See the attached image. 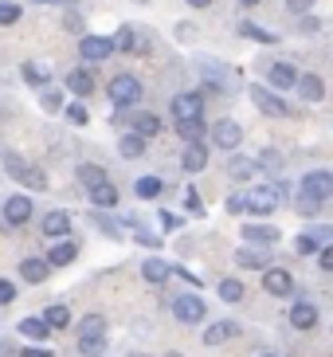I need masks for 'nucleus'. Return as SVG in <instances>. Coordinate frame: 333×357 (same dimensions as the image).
<instances>
[{
	"mask_svg": "<svg viewBox=\"0 0 333 357\" xmlns=\"http://www.w3.org/2000/svg\"><path fill=\"white\" fill-rule=\"evenodd\" d=\"M173 318L185 322V326H196V322L208 318V306H204L200 294H177V298H173Z\"/></svg>",
	"mask_w": 333,
	"mask_h": 357,
	"instance_id": "nucleus-5",
	"label": "nucleus"
},
{
	"mask_svg": "<svg viewBox=\"0 0 333 357\" xmlns=\"http://www.w3.org/2000/svg\"><path fill=\"white\" fill-rule=\"evenodd\" d=\"M333 240V228H313V231H302L298 240H294V252L298 255H313L322 243H330Z\"/></svg>",
	"mask_w": 333,
	"mask_h": 357,
	"instance_id": "nucleus-15",
	"label": "nucleus"
},
{
	"mask_svg": "<svg viewBox=\"0 0 333 357\" xmlns=\"http://www.w3.org/2000/svg\"><path fill=\"white\" fill-rule=\"evenodd\" d=\"M40 106H43V110H52V114H55V110H63L59 91H43V95H40Z\"/></svg>",
	"mask_w": 333,
	"mask_h": 357,
	"instance_id": "nucleus-44",
	"label": "nucleus"
},
{
	"mask_svg": "<svg viewBox=\"0 0 333 357\" xmlns=\"http://www.w3.org/2000/svg\"><path fill=\"white\" fill-rule=\"evenodd\" d=\"M240 36H247L255 43H279L274 32H267V28H259V24H251V20H240Z\"/></svg>",
	"mask_w": 333,
	"mask_h": 357,
	"instance_id": "nucleus-34",
	"label": "nucleus"
},
{
	"mask_svg": "<svg viewBox=\"0 0 333 357\" xmlns=\"http://www.w3.org/2000/svg\"><path fill=\"white\" fill-rule=\"evenodd\" d=\"M243 243H259V248H274L282 240V231L274 224H243Z\"/></svg>",
	"mask_w": 333,
	"mask_h": 357,
	"instance_id": "nucleus-12",
	"label": "nucleus"
},
{
	"mask_svg": "<svg viewBox=\"0 0 333 357\" xmlns=\"http://www.w3.org/2000/svg\"><path fill=\"white\" fill-rule=\"evenodd\" d=\"M79 181H83V189H91V185H98V181H106V169L102 165H79Z\"/></svg>",
	"mask_w": 333,
	"mask_h": 357,
	"instance_id": "nucleus-37",
	"label": "nucleus"
},
{
	"mask_svg": "<svg viewBox=\"0 0 333 357\" xmlns=\"http://www.w3.org/2000/svg\"><path fill=\"white\" fill-rule=\"evenodd\" d=\"M118 153H122L125 161H137L141 153H146V137H137L134 130H130V134H122V142H118Z\"/></svg>",
	"mask_w": 333,
	"mask_h": 357,
	"instance_id": "nucleus-27",
	"label": "nucleus"
},
{
	"mask_svg": "<svg viewBox=\"0 0 333 357\" xmlns=\"http://www.w3.org/2000/svg\"><path fill=\"white\" fill-rule=\"evenodd\" d=\"M79 55L91 59V63H102V59L114 55V43L106 40V36H83V40H79Z\"/></svg>",
	"mask_w": 333,
	"mask_h": 357,
	"instance_id": "nucleus-10",
	"label": "nucleus"
},
{
	"mask_svg": "<svg viewBox=\"0 0 333 357\" xmlns=\"http://www.w3.org/2000/svg\"><path fill=\"white\" fill-rule=\"evenodd\" d=\"M282 200V189L279 185H255L251 192H243V204H247V212H274Z\"/></svg>",
	"mask_w": 333,
	"mask_h": 357,
	"instance_id": "nucleus-6",
	"label": "nucleus"
},
{
	"mask_svg": "<svg viewBox=\"0 0 333 357\" xmlns=\"http://www.w3.org/2000/svg\"><path fill=\"white\" fill-rule=\"evenodd\" d=\"M255 165H259V169H282V153H274V149H263Z\"/></svg>",
	"mask_w": 333,
	"mask_h": 357,
	"instance_id": "nucleus-42",
	"label": "nucleus"
},
{
	"mask_svg": "<svg viewBox=\"0 0 333 357\" xmlns=\"http://www.w3.org/2000/svg\"><path fill=\"white\" fill-rule=\"evenodd\" d=\"M204 134H208V122H204V118H177V137H185V142H200Z\"/></svg>",
	"mask_w": 333,
	"mask_h": 357,
	"instance_id": "nucleus-25",
	"label": "nucleus"
},
{
	"mask_svg": "<svg viewBox=\"0 0 333 357\" xmlns=\"http://www.w3.org/2000/svg\"><path fill=\"white\" fill-rule=\"evenodd\" d=\"M291 326L294 330H313V326H318V306H313L310 298H298V303L291 306Z\"/></svg>",
	"mask_w": 333,
	"mask_h": 357,
	"instance_id": "nucleus-16",
	"label": "nucleus"
},
{
	"mask_svg": "<svg viewBox=\"0 0 333 357\" xmlns=\"http://www.w3.org/2000/svg\"><path fill=\"white\" fill-rule=\"evenodd\" d=\"M110 43H114V52H134V47H137V40H134V28H118V36H114Z\"/></svg>",
	"mask_w": 333,
	"mask_h": 357,
	"instance_id": "nucleus-39",
	"label": "nucleus"
},
{
	"mask_svg": "<svg viewBox=\"0 0 333 357\" xmlns=\"http://www.w3.org/2000/svg\"><path fill=\"white\" fill-rule=\"evenodd\" d=\"M86 192H91V204H94V208H118V185H114L110 177L98 181V185H91Z\"/></svg>",
	"mask_w": 333,
	"mask_h": 357,
	"instance_id": "nucleus-18",
	"label": "nucleus"
},
{
	"mask_svg": "<svg viewBox=\"0 0 333 357\" xmlns=\"http://www.w3.org/2000/svg\"><path fill=\"white\" fill-rule=\"evenodd\" d=\"M294 79H298V71H294L291 63H274L271 67V91H291Z\"/></svg>",
	"mask_w": 333,
	"mask_h": 357,
	"instance_id": "nucleus-29",
	"label": "nucleus"
},
{
	"mask_svg": "<svg viewBox=\"0 0 333 357\" xmlns=\"http://www.w3.org/2000/svg\"><path fill=\"white\" fill-rule=\"evenodd\" d=\"M235 263H240V267H247V271H263V267H271V248L243 243L240 252H235Z\"/></svg>",
	"mask_w": 333,
	"mask_h": 357,
	"instance_id": "nucleus-11",
	"label": "nucleus"
},
{
	"mask_svg": "<svg viewBox=\"0 0 333 357\" xmlns=\"http://www.w3.org/2000/svg\"><path fill=\"white\" fill-rule=\"evenodd\" d=\"M79 337H106V318L102 314H83V322L75 326Z\"/></svg>",
	"mask_w": 333,
	"mask_h": 357,
	"instance_id": "nucleus-30",
	"label": "nucleus"
},
{
	"mask_svg": "<svg viewBox=\"0 0 333 357\" xmlns=\"http://www.w3.org/2000/svg\"><path fill=\"white\" fill-rule=\"evenodd\" d=\"M318 208H322L318 200H306V197H298V212H302V216H318Z\"/></svg>",
	"mask_w": 333,
	"mask_h": 357,
	"instance_id": "nucleus-50",
	"label": "nucleus"
},
{
	"mask_svg": "<svg viewBox=\"0 0 333 357\" xmlns=\"http://www.w3.org/2000/svg\"><path fill=\"white\" fill-rule=\"evenodd\" d=\"M47 334H52V330L43 326V318H20V337H31V342H43Z\"/></svg>",
	"mask_w": 333,
	"mask_h": 357,
	"instance_id": "nucleus-36",
	"label": "nucleus"
},
{
	"mask_svg": "<svg viewBox=\"0 0 333 357\" xmlns=\"http://www.w3.org/2000/svg\"><path fill=\"white\" fill-rule=\"evenodd\" d=\"M185 204H188V212H192V216H204V204H200V197H196V189H188V197H185Z\"/></svg>",
	"mask_w": 333,
	"mask_h": 357,
	"instance_id": "nucleus-48",
	"label": "nucleus"
},
{
	"mask_svg": "<svg viewBox=\"0 0 333 357\" xmlns=\"http://www.w3.org/2000/svg\"><path fill=\"white\" fill-rule=\"evenodd\" d=\"M12 298H16V287H12L8 279H0V306H8Z\"/></svg>",
	"mask_w": 333,
	"mask_h": 357,
	"instance_id": "nucleus-49",
	"label": "nucleus"
},
{
	"mask_svg": "<svg viewBox=\"0 0 333 357\" xmlns=\"http://www.w3.org/2000/svg\"><path fill=\"white\" fill-rule=\"evenodd\" d=\"M134 192L141 200H157L161 192H165V181H161V177H137L134 181Z\"/></svg>",
	"mask_w": 333,
	"mask_h": 357,
	"instance_id": "nucleus-31",
	"label": "nucleus"
},
{
	"mask_svg": "<svg viewBox=\"0 0 333 357\" xmlns=\"http://www.w3.org/2000/svg\"><path fill=\"white\" fill-rule=\"evenodd\" d=\"M212 142H216L219 149H240L243 126L235 122V118H224V122H216V126H212Z\"/></svg>",
	"mask_w": 333,
	"mask_h": 357,
	"instance_id": "nucleus-9",
	"label": "nucleus"
},
{
	"mask_svg": "<svg viewBox=\"0 0 333 357\" xmlns=\"http://www.w3.org/2000/svg\"><path fill=\"white\" fill-rule=\"evenodd\" d=\"M180 224H185L180 216H173V212H161V228H165V231H177Z\"/></svg>",
	"mask_w": 333,
	"mask_h": 357,
	"instance_id": "nucleus-51",
	"label": "nucleus"
},
{
	"mask_svg": "<svg viewBox=\"0 0 333 357\" xmlns=\"http://www.w3.org/2000/svg\"><path fill=\"white\" fill-rule=\"evenodd\" d=\"M188 4H192V8H208L212 0H188Z\"/></svg>",
	"mask_w": 333,
	"mask_h": 357,
	"instance_id": "nucleus-56",
	"label": "nucleus"
},
{
	"mask_svg": "<svg viewBox=\"0 0 333 357\" xmlns=\"http://www.w3.org/2000/svg\"><path fill=\"white\" fill-rule=\"evenodd\" d=\"M31 4H67V8H71V4H79V0H31Z\"/></svg>",
	"mask_w": 333,
	"mask_h": 357,
	"instance_id": "nucleus-55",
	"label": "nucleus"
},
{
	"mask_svg": "<svg viewBox=\"0 0 333 357\" xmlns=\"http://www.w3.org/2000/svg\"><path fill=\"white\" fill-rule=\"evenodd\" d=\"M313 255H318V267H322V271H333V243H322Z\"/></svg>",
	"mask_w": 333,
	"mask_h": 357,
	"instance_id": "nucleus-45",
	"label": "nucleus"
},
{
	"mask_svg": "<svg viewBox=\"0 0 333 357\" xmlns=\"http://www.w3.org/2000/svg\"><path fill=\"white\" fill-rule=\"evenodd\" d=\"M294 86H298V95H302L306 102H322V98H325L322 75H298V79H294Z\"/></svg>",
	"mask_w": 333,
	"mask_h": 357,
	"instance_id": "nucleus-19",
	"label": "nucleus"
},
{
	"mask_svg": "<svg viewBox=\"0 0 333 357\" xmlns=\"http://www.w3.org/2000/svg\"><path fill=\"white\" fill-rule=\"evenodd\" d=\"M255 173H259V165L255 161H247V158H228V177H235V181H255Z\"/></svg>",
	"mask_w": 333,
	"mask_h": 357,
	"instance_id": "nucleus-28",
	"label": "nucleus"
},
{
	"mask_svg": "<svg viewBox=\"0 0 333 357\" xmlns=\"http://www.w3.org/2000/svg\"><path fill=\"white\" fill-rule=\"evenodd\" d=\"M79 354L83 357H102L106 354V337H79Z\"/></svg>",
	"mask_w": 333,
	"mask_h": 357,
	"instance_id": "nucleus-38",
	"label": "nucleus"
},
{
	"mask_svg": "<svg viewBox=\"0 0 333 357\" xmlns=\"http://www.w3.org/2000/svg\"><path fill=\"white\" fill-rule=\"evenodd\" d=\"M247 95H251V102L259 106L267 118H291L294 114L291 102H282L279 91H271V86H247Z\"/></svg>",
	"mask_w": 333,
	"mask_h": 357,
	"instance_id": "nucleus-4",
	"label": "nucleus"
},
{
	"mask_svg": "<svg viewBox=\"0 0 333 357\" xmlns=\"http://www.w3.org/2000/svg\"><path fill=\"white\" fill-rule=\"evenodd\" d=\"M263 357H279V354H263Z\"/></svg>",
	"mask_w": 333,
	"mask_h": 357,
	"instance_id": "nucleus-60",
	"label": "nucleus"
},
{
	"mask_svg": "<svg viewBox=\"0 0 333 357\" xmlns=\"http://www.w3.org/2000/svg\"><path fill=\"white\" fill-rule=\"evenodd\" d=\"M318 28H322V20H318V16H310V12H302V24H298V32L313 36V32H318Z\"/></svg>",
	"mask_w": 333,
	"mask_h": 357,
	"instance_id": "nucleus-47",
	"label": "nucleus"
},
{
	"mask_svg": "<svg viewBox=\"0 0 333 357\" xmlns=\"http://www.w3.org/2000/svg\"><path fill=\"white\" fill-rule=\"evenodd\" d=\"M263 291L274 298H286V294H294V275L282 267H263Z\"/></svg>",
	"mask_w": 333,
	"mask_h": 357,
	"instance_id": "nucleus-7",
	"label": "nucleus"
},
{
	"mask_svg": "<svg viewBox=\"0 0 333 357\" xmlns=\"http://www.w3.org/2000/svg\"><path fill=\"white\" fill-rule=\"evenodd\" d=\"M243 294H247V287H243V279H224V283H219V298H224V303H243Z\"/></svg>",
	"mask_w": 333,
	"mask_h": 357,
	"instance_id": "nucleus-32",
	"label": "nucleus"
},
{
	"mask_svg": "<svg viewBox=\"0 0 333 357\" xmlns=\"http://www.w3.org/2000/svg\"><path fill=\"white\" fill-rule=\"evenodd\" d=\"M20 20V4H8V0H0V24H16Z\"/></svg>",
	"mask_w": 333,
	"mask_h": 357,
	"instance_id": "nucleus-43",
	"label": "nucleus"
},
{
	"mask_svg": "<svg viewBox=\"0 0 333 357\" xmlns=\"http://www.w3.org/2000/svg\"><path fill=\"white\" fill-rule=\"evenodd\" d=\"M20 357H55V354H52V349H40V346H24Z\"/></svg>",
	"mask_w": 333,
	"mask_h": 357,
	"instance_id": "nucleus-54",
	"label": "nucleus"
},
{
	"mask_svg": "<svg viewBox=\"0 0 333 357\" xmlns=\"http://www.w3.org/2000/svg\"><path fill=\"white\" fill-rule=\"evenodd\" d=\"M67 231H71V216H67V212L52 208L43 216V236H47V240H63Z\"/></svg>",
	"mask_w": 333,
	"mask_h": 357,
	"instance_id": "nucleus-20",
	"label": "nucleus"
},
{
	"mask_svg": "<svg viewBox=\"0 0 333 357\" xmlns=\"http://www.w3.org/2000/svg\"><path fill=\"white\" fill-rule=\"evenodd\" d=\"M310 4H313V0H286V8H291L294 16H302V12H310Z\"/></svg>",
	"mask_w": 333,
	"mask_h": 357,
	"instance_id": "nucleus-53",
	"label": "nucleus"
},
{
	"mask_svg": "<svg viewBox=\"0 0 333 357\" xmlns=\"http://www.w3.org/2000/svg\"><path fill=\"white\" fill-rule=\"evenodd\" d=\"M75 255H79V243L63 236L59 243H52V252H47V267H67V263H75Z\"/></svg>",
	"mask_w": 333,
	"mask_h": 357,
	"instance_id": "nucleus-22",
	"label": "nucleus"
},
{
	"mask_svg": "<svg viewBox=\"0 0 333 357\" xmlns=\"http://www.w3.org/2000/svg\"><path fill=\"white\" fill-rule=\"evenodd\" d=\"M169 110H173V118H204V95H196V91L173 95Z\"/></svg>",
	"mask_w": 333,
	"mask_h": 357,
	"instance_id": "nucleus-8",
	"label": "nucleus"
},
{
	"mask_svg": "<svg viewBox=\"0 0 333 357\" xmlns=\"http://www.w3.org/2000/svg\"><path fill=\"white\" fill-rule=\"evenodd\" d=\"M130 357H149V354H130Z\"/></svg>",
	"mask_w": 333,
	"mask_h": 357,
	"instance_id": "nucleus-58",
	"label": "nucleus"
},
{
	"mask_svg": "<svg viewBox=\"0 0 333 357\" xmlns=\"http://www.w3.org/2000/svg\"><path fill=\"white\" fill-rule=\"evenodd\" d=\"M169 275H173V263H165V259H146L141 263V279H146V283H165Z\"/></svg>",
	"mask_w": 333,
	"mask_h": 357,
	"instance_id": "nucleus-24",
	"label": "nucleus"
},
{
	"mask_svg": "<svg viewBox=\"0 0 333 357\" xmlns=\"http://www.w3.org/2000/svg\"><path fill=\"white\" fill-rule=\"evenodd\" d=\"M125 122L134 126V134H137V137H146V142H149V137H157V134H161V118H157V114H149V110H141V114H130Z\"/></svg>",
	"mask_w": 333,
	"mask_h": 357,
	"instance_id": "nucleus-21",
	"label": "nucleus"
},
{
	"mask_svg": "<svg viewBox=\"0 0 333 357\" xmlns=\"http://www.w3.org/2000/svg\"><path fill=\"white\" fill-rule=\"evenodd\" d=\"M43 326H47V330L71 326V310H67V306H47V310H43Z\"/></svg>",
	"mask_w": 333,
	"mask_h": 357,
	"instance_id": "nucleus-33",
	"label": "nucleus"
},
{
	"mask_svg": "<svg viewBox=\"0 0 333 357\" xmlns=\"http://www.w3.org/2000/svg\"><path fill=\"white\" fill-rule=\"evenodd\" d=\"M169 357H185V354H169Z\"/></svg>",
	"mask_w": 333,
	"mask_h": 357,
	"instance_id": "nucleus-59",
	"label": "nucleus"
},
{
	"mask_svg": "<svg viewBox=\"0 0 333 357\" xmlns=\"http://www.w3.org/2000/svg\"><path fill=\"white\" fill-rule=\"evenodd\" d=\"M0 161H4V169H8V177H16L20 185H28L31 192L47 189V173H43V169H36V165H28L20 153H12V149H0Z\"/></svg>",
	"mask_w": 333,
	"mask_h": 357,
	"instance_id": "nucleus-1",
	"label": "nucleus"
},
{
	"mask_svg": "<svg viewBox=\"0 0 333 357\" xmlns=\"http://www.w3.org/2000/svg\"><path fill=\"white\" fill-rule=\"evenodd\" d=\"M94 224H98L110 240H122V224H118V220H110V216H102V212H94Z\"/></svg>",
	"mask_w": 333,
	"mask_h": 357,
	"instance_id": "nucleus-40",
	"label": "nucleus"
},
{
	"mask_svg": "<svg viewBox=\"0 0 333 357\" xmlns=\"http://www.w3.org/2000/svg\"><path fill=\"white\" fill-rule=\"evenodd\" d=\"M228 212H235V216H240V212H247V204H243V192H231V197H228Z\"/></svg>",
	"mask_w": 333,
	"mask_h": 357,
	"instance_id": "nucleus-52",
	"label": "nucleus"
},
{
	"mask_svg": "<svg viewBox=\"0 0 333 357\" xmlns=\"http://www.w3.org/2000/svg\"><path fill=\"white\" fill-rule=\"evenodd\" d=\"M141 91H146V86L137 83L134 75H114V79L106 83L110 106H137V102H141Z\"/></svg>",
	"mask_w": 333,
	"mask_h": 357,
	"instance_id": "nucleus-2",
	"label": "nucleus"
},
{
	"mask_svg": "<svg viewBox=\"0 0 333 357\" xmlns=\"http://www.w3.org/2000/svg\"><path fill=\"white\" fill-rule=\"evenodd\" d=\"M47 275H52L47 259H20V279L24 283H43Z\"/></svg>",
	"mask_w": 333,
	"mask_h": 357,
	"instance_id": "nucleus-26",
	"label": "nucleus"
},
{
	"mask_svg": "<svg viewBox=\"0 0 333 357\" xmlns=\"http://www.w3.org/2000/svg\"><path fill=\"white\" fill-rule=\"evenodd\" d=\"M298 197L325 204V200L333 197V173L330 169H310V173L302 177V185H298Z\"/></svg>",
	"mask_w": 333,
	"mask_h": 357,
	"instance_id": "nucleus-3",
	"label": "nucleus"
},
{
	"mask_svg": "<svg viewBox=\"0 0 333 357\" xmlns=\"http://www.w3.org/2000/svg\"><path fill=\"white\" fill-rule=\"evenodd\" d=\"M240 4H259V0H240Z\"/></svg>",
	"mask_w": 333,
	"mask_h": 357,
	"instance_id": "nucleus-57",
	"label": "nucleus"
},
{
	"mask_svg": "<svg viewBox=\"0 0 333 357\" xmlns=\"http://www.w3.org/2000/svg\"><path fill=\"white\" fill-rule=\"evenodd\" d=\"M20 71H24V79H28V86H47V83H52V63L28 59V63H24Z\"/></svg>",
	"mask_w": 333,
	"mask_h": 357,
	"instance_id": "nucleus-23",
	"label": "nucleus"
},
{
	"mask_svg": "<svg viewBox=\"0 0 333 357\" xmlns=\"http://www.w3.org/2000/svg\"><path fill=\"white\" fill-rule=\"evenodd\" d=\"M31 197H24V192H16V197L4 200V220L8 224H28L31 220Z\"/></svg>",
	"mask_w": 333,
	"mask_h": 357,
	"instance_id": "nucleus-14",
	"label": "nucleus"
},
{
	"mask_svg": "<svg viewBox=\"0 0 333 357\" xmlns=\"http://www.w3.org/2000/svg\"><path fill=\"white\" fill-rule=\"evenodd\" d=\"M231 337H240V322H231V318H224V322H208V330H204V346H224V342H231Z\"/></svg>",
	"mask_w": 333,
	"mask_h": 357,
	"instance_id": "nucleus-13",
	"label": "nucleus"
},
{
	"mask_svg": "<svg viewBox=\"0 0 333 357\" xmlns=\"http://www.w3.org/2000/svg\"><path fill=\"white\" fill-rule=\"evenodd\" d=\"M180 169H185V173L208 169V146H204V142H188V149L180 153Z\"/></svg>",
	"mask_w": 333,
	"mask_h": 357,
	"instance_id": "nucleus-17",
	"label": "nucleus"
},
{
	"mask_svg": "<svg viewBox=\"0 0 333 357\" xmlns=\"http://www.w3.org/2000/svg\"><path fill=\"white\" fill-rule=\"evenodd\" d=\"M67 122H71V126H86V122H91L86 106L83 102H71V106H67Z\"/></svg>",
	"mask_w": 333,
	"mask_h": 357,
	"instance_id": "nucleus-41",
	"label": "nucleus"
},
{
	"mask_svg": "<svg viewBox=\"0 0 333 357\" xmlns=\"http://www.w3.org/2000/svg\"><path fill=\"white\" fill-rule=\"evenodd\" d=\"M67 86H71V91H75V95H91V91H94V75L91 71H71V75H67Z\"/></svg>",
	"mask_w": 333,
	"mask_h": 357,
	"instance_id": "nucleus-35",
	"label": "nucleus"
},
{
	"mask_svg": "<svg viewBox=\"0 0 333 357\" xmlns=\"http://www.w3.org/2000/svg\"><path fill=\"white\" fill-rule=\"evenodd\" d=\"M63 28H67V32H79V36H83V16L75 12V4H71V12H67V20H63Z\"/></svg>",
	"mask_w": 333,
	"mask_h": 357,
	"instance_id": "nucleus-46",
	"label": "nucleus"
}]
</instances>
